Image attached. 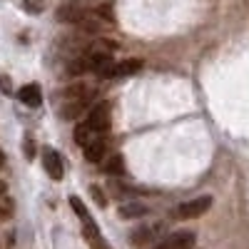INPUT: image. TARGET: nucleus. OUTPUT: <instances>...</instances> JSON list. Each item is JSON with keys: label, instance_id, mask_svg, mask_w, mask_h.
Here are the masks:
<instances>
[{"label": "nucleus", "instance_id": "f3484780", "mask_svg": "<svg viewBox=\"0 0 249 249\" xmlns=\"http://www.w3.org/2000/svg\"><path fill=\"white\" fill-rule=\"evenodd\" d=\"M23 5H25L28 13L37 15V13H43V10H45V0H23Z\"/></svg>", "mask_w": 249, "mask_h": 249}, {"label": "nucleus", "instance_id": "6e6552de", "mask_svg": "<svg viewBox=\"0 0 249 249\" xmlns=\"http://www.w3.org/2000/svg\"><path fill=\"white\" fill-rule=\"evenodd\" d=\"M18 100L20 102H23V105L25 107H40V105H43V92H40V88L35 85V82H33V85H25V88H20V92H18Z\"/></svg>", "mask_w": 249, "mask_h": 249}, {"label": "nucleus", "instance_id": "20e7f679", "mask_svg": "<svg viewBox=\"0 0 249 249\" xmlns=\"http://www.w3.org/2000/svg\"><path fill=\"white\" fill-rule=\"evenodd\" d=\"M88 5L85 3H80V0H70V3H65V5H60L57 8V13H55V18L60 20V23H70V25H77L82 18L88 15Z\"/></svg>", "mask_w": 249, "mask_h": 249}, {"label": "nucleus", "instance_id": "2eb2a0df", "mask_svg": "<svg viewBox=\"0 0 249 249\" xmlns=\"http://www.w3.org/2000/svg\"><path fill=\"white\" fill-rule=\"evenodd\" d=\"M70 207H72V210H75V214L82 219V222H88V219H92L90 217V212L85 210V204H82V199L80 197H70Z\"/></svg>", "mask_w": 249, "mask_h": 249}, {"label": "nucleus", "instance_id": "6ab92c4d", "mask_svg": "<svg viewBox=\"0 0 249 249\" xmlns=\"http://www.w3.org/2000/svg\"><path fill=\"white\" fill-rule=\"evenodd\" d=\"M92 195H95V199H97V204H100V207H105V197L100 195V190H97V187H92Z\"/></svg>", "mask_w": 249, "mask_h": 249}, {"label": "nucleus", "instance_id": "39448f33", "mask_svg": "<svg viewBox=\"0 0 249 249\" xmlns=\"http://www.w3.org/2000/svg\"><path fill=\"white\" fill-rule=\"evenodd\" d=\"M195 232L192 230H179V232H172L170 237H164L157 242L155 249H192L195 247Z\"/></svg>", "mask_w": 249, "mask_h": 249}, {"label": "nucleus", "instance_id": "a211bd4d", "mask_svg": "<svg viewBox=\"0 0 249 249\" xmlns=\"http://www.w3.org/2000/svg\"><path fill=\"white\" fill-rule=\"evenodd\" d=\"M0 92H3V95H10L13 92V85H10V77L8 75H0Z\"/></svg>", "mask_w": 249, "mask_h": 249}, {"label": "nucleus", "instance_id": "4468645a", "mask_svg": "<svg viewBox=\"0 0 249 249\" xmlns=\"http://www.w3.org/2000/svg\"><path fill=\"white\" fill-rule=\"evenodd\" d=\"M147 214V207H137V204H122L120 207V217H142Z\"/></svg>", "mask_w": 249, "mask_h": 249}, {"label": "nucleus", "instance_id": "1a4fd4ad", "mask_svg": "<svg viewBox=\"0 0 249 249\" xmlns=\"http://www.w3.org/2000/svg\"><path fill=\"white\" fill-rule=\"evenodd\" d=\"M160 232H162V227H140V230L132 234V242H135L137 247L152 244V242L160 237Z\"/></svg>", "mask_w": 249, "mask_h": 249}, {"label": "nucleus", "instance_id": "9d476101", "mask_svg": "<svg viewBox=\"0 0 249 249\" xmlns=\"http://www.w3.org/2000/svg\"><path fill=\"white\" fill-rule=\"evenodd\" d=\"M97 137H102V135H97L95 130H90L85 122H82V124H77V127H75V142L80 144L82 150H85L88 144H92V142H95Z\"/></svg>", "mask_w": 249, "mask_h": 249}, {"label": "nucleus", "instance_id": "7ed1b4c3", "mask_svg": "<svg viewBox=\"0 0 249 249\" xmlns=\"http://www.w3.org/2000/svg\"><path fill=\"white\" fill-rule=\"evenodd\" d=\"M85 124L90 130H95L97 135H105L110 130V105L107 102H97V105L88 112Z\"/></svg>", "mask_w": 249, "mask_h": 249}, {"label": "nucleus", "instance_id": "f8f14e48", "mask_svg": "<svg viewBox=\"0 0 249 249\" xmlns=\"http://www.w3.org/2000/svg\"><path fill=\"white\" fill-rule=\"evenodd\" d=\"M82 152H85V157H88L90 162H102V157H105V140L97 137V140H95L92 144H88Z\"/></svg>", "mask_w": 249, "mask_h": 249}, {"label": "nucleus", "instance_id": "dca6fc26", "mask_svg": "<svg viewBox=\"0 0 249 249\" xmlns=\"http://www.w3.org/2000/svg\"><path fill=\"white\" fill-rule=\"evenodd\" d=\"M105 170H107V172H112V175H122V172H124V164H122V157H120V155L110 157V160H107V164H105Z\"/></svg>", "mask_w": 249, "mask_h": 249}, {"label": "nucleus", "instance_id": "ddd939ff", "mask_svg": "<svg viewBox=\"0 0 249 249\" xmlns=\"http://www.w3.org/2000/svg\"><path fill=\"white\" fill-rule=\"evenodd\" d=\"M13 214H15V202L3 197V199H0V222H8Z\"/></svg>", "mask_w": 249, "mask_h": 249}, {"label": "nucleus", "instance_id": "4be33fe9", "mask_svg": "<svg viewBox=\"0 0 249 249\" xmlns=\"http://www.w3.org/2000/svg\"><path fill=\"white\" fill-rule=\"evenodd\" d=\"M3 164H5V157H3V152H0V170H3Z\"/></svg>", "mask_w": 249, "mask_h": 249}, {"label": "nucleus", "instance_id": "aec40b11", "mask_svg": "<svg viewBox=\"0 0 249 249\" xmlns=\"http://www.w3.org/2000/svg\"><path fill=\"white\" fill-rule=\"evenodd\" d=\"M35 155V147H33V142L30 140H25V157H33Z\"/></svg>", "mask_w": 249, "mask_h": 249}, {"label": "nucleus", "instance_id": "412c9836", "mask_svg": "<svg viewBox=\"0 0 249 249\" xmlns=\"http://www.w3.org/2000/svg\"><path fill=\"white\" fill-rule=\"evenodd\" d=\"M5 187H8V184H5L3 179H0V199H3V197H5Z\"/></svg>", "mask_w": 249, "mask_h": 249}, {"label": "nucleus", "instance_id": "f257e3e1", "mask_svg": "<svg viewBox=\"0 0 249 249\" xmlns=\"http://www.w3.org/2000/svg\"><path fill=\"white\" fill-rule=\"evenodd\" d=\"M95 97V88L85 85V82H77V85H70L62 90V107L60 115L62 117H75L85 110Z\"/></svg>", "mask_w": 249, "mask_h": 249}, {"label": "nucleus", "instance_id": "0eeeda50", "mask_svg": "<svg viewBox=\"0 0 249 249\" xmlns=\"http://www.w3.org/2000/svg\"><path fill=\"white\" fill-rule=\"evenodd\" d=\"M43 164H45V172H48L53 179H62V175H65V164H62V157H60L55 150H45Z\"/></svg>", "mask_w": 249, "mask_h": 249}, {"label": "nucleus", "instance_id": "f03ea898", "mask_svg": "<svg viewBox=\"0 0 249 249\" xmlns=\"http://www.w3.org/2000/svg\"><path fill=\"white\" fill-rule=\"evenodd\" d=\"M210 207H212V197H197V199L177 204L172 214L177 219H197V217H202L207 210H210Z\"/></svg>", "mask_w": 249, "mask_h": 249}, {"label": "nucleus", "instance_id": "423d86ee", "mask_svg": "<svg viewBox=\"0 0 249 249\" xmlns=\"http://www.w3.org/2000/svg\"><path fill=\"white\" fill-rule=\"evenodd\" d=\"M82 237H85V242H88V247H90V249H110V244L105 242V237L100 234L95 219L82 222Z\"/></svg>", "mask_w": 249, "mask_h": 249}, {"label": "nucleus", "instance_id": "9b49d317", "mask_svg": "<svg viewBox=\"0 0 249 249\" xmlns=\"http://www.w3.org/2000/svg\"><path fill=\"white\" fill-rule=\"evenodd\" d=\"M142 68V60L132 57V60H122V62H115V70H112V77H124V75H135L137 70Z\"/></svg>", "mask_w": 249, "mask_h": 249}]
</instances>
